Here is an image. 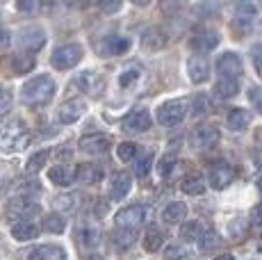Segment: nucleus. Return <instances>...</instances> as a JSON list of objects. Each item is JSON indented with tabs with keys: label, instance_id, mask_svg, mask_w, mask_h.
<instances>
[{
	"label": "nucleus",
	"instance_id": "obj_1",
	"mask_svg": "<svg viewBox=\"0 0 262 260\" xmlns=\"http://www.w3.org/2000/svg\"><path fill=\"white\" fill-rule=\"evenodd\" d=\"M55 89H57V84H55V80L50 76H34L32 80H28L23 84L21 101L28 107H43V105L53 101Z\"/></svg>",
	"mask_w": 262,
	"mask_h": 260
},
{
	"label": "nucleus",
	"instance_id": "obj_2",
	"mask_svg": "<svg viewBox=\"0 0 262 260\" xmlns=\"http://www.w3.org/2000/svg\"><path fill=\"white\" fill-rule=\"evenodd\" d=\"M30 139H32V135H30V130L25 128L21 121L7 123V126L0 128V151L3 153H21L30 144Z\"/></svg>",
	"mask_w": 262,
	"mask_h": 260
},
{
	"label": "nucleus",
	"instance_id": "obj_3",
	"mask_svg": "<svg viewBox=\"0 0 262 260\" xmlns=\"http://www.w3.org/2000/svg\"><path fill=\"white\" fill-rule=\"evenodd\" d=\"M82 46L75 41H69V44H62V46H57L50 55V62H53L55 69H59V71H69V69H73L75 64L82 62Z\"/></svg>",
	"mask_w": 262,
	"mask_h": 260
},
{
	"label": "nucleus",
	"instance_id": "obj_4",
	"mask_svg": "<svg viewBox=\"0 0 262 260\" xmlns=\"http://www.w3.org/2000/svg\"><path fill=\"white\" fill-rule=\"evenodd\" d=\"M130 48V39L123 34H103V37L94 39V51L100 57H117L123 55Z\"/></svg>",
	"mask_w": 262,
	"mask_h": 260
},
{
	"label": "nucleus",
	"instance_id": "obj_5",
	"mask_svg": "<svg viewBox=\"0 0 262 260\" xmlns=\"http://www.w3.org/2000/svg\"><path fill=\"white\" fill-rule=\"evenodd\" d=\"M219 128L216 126H210V123H201V126H196L194 130L189 133V144L191 148H196V151H208V148H212L216 142H219Z\"/></svg>",
	"mask_w": 262,
	"mask_h": 260
},
{
	"label": "nucleus",
	"instance_id": "obj_6",
	"mask_svg": "<svg viewBox=\"0 0 262 260\" xmlns=\"http://www.w3.org/2000/svg\"><path fill=\"white\" fill-rule=\"evenodd\" d=\"M5 214H7L9 219H21V222H28V219L37 217V214H41V206L34 201H30V199H9L7 201V208H5Z\"/></svg>",
	"mask_w": 262,
	"mask_h": 260
},
{
	"label": "nucleus",
	"instance_id": "obj_7",
	"mask_svg": "<svg viewBox=\"0 0 262 260\" xmlns=\"http://www.w3.org/2000/svg\"><path fill=\"white\" fill-rule=\"evenodd\" d=\"M187 117V103L185 101H167L158 107V123L162 126H178Z\"/></svg>",
	"mask_w": 262,
	"mask_h": 260
},
{
	"label": "nucleus",
	"instance_id": "obj_8",
	"mask_svg": "<svg viewBox=\"0 0 262 260\" xmlns=\"http://www.w3.org/2000/svg\"><path fill=\"white\" fill-rule=\"evenodd\" d=\"M16 44L28 53H34L46 44V32L39 26H25L16 32Z\"/></svg>",
	"mask_w": 262,
	"mask_h": 260
},
{
	"label": "nucleus",
	"instance_id": "obj_9",
	"mask_svg": "<svg viewBox=\"0 0 262 260\" xmlns=\"http://www.w3.org/2000/svg\"><path fill=\"white\" fill-rule=\"evenodd\" d=\"M146 219H148V208L135 203V206L123 208L117 214V228H133V231H137V226H142Z\"/></svg>",
	"mask_w": 262,
	"mask_h": 260
},
{
	"label": "nucleus",
	"instance_id": "obj_10",
	"mask_svg": "<svg viewBox=\"0 0 262 260\" xmlns=\"http://www.w3.org/2000/svg\"><path fill=\"white\" fill-rule=\"evenodd\" d=\"M189 46L194 48V51H199V53L214 51V48L219 46V32L212 30V28H199V30H194V34H191V39H189Z\"/></svg>",
	"mask_w": 262,
	"mask_h": 260
},
{
	"label": "nucleus",
	"instance_id": "obj_11",
	"mask_svg": "<svg viewBox=\"0 0 262 260\" xmlns=\"http://www.w3.org/2000/svg\"><path fill=\"white\" fill-rule=\"evenodd\" d=\"M235 181V169L228 162H214L208 171V183L212 189H226Z\"/></svg>",
	"mask_w": 262,
	"mask_h": 260
},
{
	"label": "nucleus",
	"instance_id": "obj_12",
	"mask_svg": "<svg viewBox=\"0 0 262 260\" xmlns=\"http://www.w3.org/2000/svg\"><path fill=\"white\" fill-rule=\"evenodd\" d=\"M121 128L130 135H137V133H146L150 128V114L146 107H137L128 114V117L121 121Z\"/></svg>",
	"mask_w": 262,
	"mask_h": 260
},
{
	"label": "nucleus",
	"instance_id": "obj_13",
	"mask_svg": "<svg viewBox=\"0 0 262 260\" xmlns=\"http://www.w3.org/2000/svg\"><path fill=\"white\" fill-rule=\"evenodd\" d=\"M110 137L103 133H94V135H87V137L80 139V151L89 153V156H105L110 151Z\"/></svg>",
	"mask_w": 262,
	"mask_h": 260
},
{
	"label": "nucleus",
	"instance_id": "obj_14",
	"mask_svg": "<svg viewBox=\"0 0 262 260\" xmlns=\"http://www.w3.org/2000/svg\"><path fill=\"white\" fill-rule=\"evenodd\" d=\"M216 71L221 73V78L239 80L242 76V59L237 53H224L216 59Z\"/></svg>",
	"mask_w": 262,
	"mask_h": 260
},
{
	"label": "nucleus",
	"instance_id": "obj_15",
	"mask_svg": "<svg viewBox=\"0 0 262 260\" xmlns=\"http://www.w3.org/2000/svg\"><path fill=\"white\" fill-rule=\"evenodd\" d=\"M87 112V103L82 101V98H73V101H67L59 105L57 110V119L59 123H75L78 119H82V114Z\"/></svg>",
	"mask_w": 262,
	"mask_h": 260
},
{
	"label": "nucleus",
	"instance_id": "obj_16",
	"mask_svg": "<svg viewBox=\"0 0 262 260\" xmlns=\"http://www.w3.org/2000/svg\"><path fill=\"white\" fill-rule=\"evenodd\" d=\"M18 260H64V249L57 244H41L30 251H23Z\"/></svg>",
	"mask_w": 262,
	"mask_h": 260
},
{
	"label": "nucleus",
	"instance_id": "obj_17",
	"mask_svg": "<svg viewBox=\"0 0 262 260\" xmlns=\"http://www.w3.org/2000/svg\"><path fill=\"white\" fill-rule=\"evenodd\" d=\"M142 78H144V69L139 67L137 62H130V64H125V67L119 71L117 84H119V89L128 92V89H135V87H137Z\"/></svg>",
	"mask_w": 262,
	"mask_h": 260
},
{
	"label": "nucleus",
	"instance_id": "obj_18",
	"mask_svg": "<svg viewBox=\"0 0 262 260\" xmlns=\"http://www.w3.org/2000/svg\"><path fill=\"white\" fill-rule=\"evenodd\" d=\"M133 189V176L128 171H117L110 181V199L112 201H123Z\"/></svg>",
	"mask_w": 262,
	"mask_h": 260
},
{
	"label": "nucleus",
	"instance_id": "obj_19",
	"mask_svg": "<svg viewBox=\"0 0 262 260\" xmlns=\"http://www.w3.org/2000/svg\"><path fill=\"white\" fill-rule=\"evenodd\" d=\"M187 73H189V80L194 84H203L205 80L210 78V64L205 57H199V55H194V57H189L187 62Z\"/></svg>",
	"mask_w": 262,
	"mask_h": 260
},
{
	"label": "nucleus",
	"instance_id": "obj_20",
	"mask_svg": "<svg viewBox=\"0 0 262 260\" xmlns=\"http://www.w3.org/2000/svg\"><path fill=\"white\" fill-rule=\"evenodd\" d=\"M103 178V167L96 162H84V164H78L75 169V181L78 183H84V185H96L100 183Z\"/></svg>",
	"mask_w": 262,
	"mask_h": 260
},
{
	"label": "nucleus",
	"instance_id": "obj_21",
	"mask_svg": "<svg viewBox=\"0 0 262 260\" xmlns=\"http://www.w3.org/2000/svg\"><path fill=\"white\" fill-rule=\"evenodd\" d=\"M249 123H251V112L244 107H230L228 114H226V126L233 133H242L244 128H249Z\"/></svg>",
	"mask_w": 262,
	"mask_h": 260
},
{
	"label": "nucleus",
	"instance_id": "obj_22",
	"mask_svg": "<svg viewBox=\"0 0 262 260\" xmlns=\"http://www.w3.org/2000/svg\"><path fill=\"white\" fill-rule=\"evenodd\" d=\"M167 32L162 28H148L146 32L142 34V46L146 51H160V48L167 46Z\"/></svg>",
	"mask_w": 262,
	"mask_h": 260
},
{
	"label": "nucleus",
	"instance_id": "obj_23",
	"mask_svg": "<svg viewBox=\"0 0 262 260\" xmlns=\"http://www.w3.org/2000/svg\"><path fill=\"white\" fill-rule=\"evenodd\" d=\"M75 84H78L82 92H87V94H92V96H96V94H100L103 78H100L96 71H84V73H78V78H75Z\"/></svg>",
	"mask_w": 262,
	"mask_h": 260
},
{
	"label": "nucleus",
	"instance_id": "obj_24",
	"mask_svg": "<svg viewBox=\"0 0 262 260\" xmlns=\"http://www.w3.org/2000/svg\"><path fill=\"white\" fill-rule=\"evenodd\" d=\"M48 178L50 183L59 185V187H69L75 181V171H71L67 164H55V167L48 169Z\"/></svg>",
	"mask_w": 262,
	"mask_h": 260
},
{
	"label": "nucleus",
	"instance_id": "obj_25",
	"mask_svg": "<svg viewBox=\"0 0 262 260\" xmlns=\"http://www.w3.org/2000/svg\"><path fill=\"white\" fill-rule=\"evenodd\" d=\"M205 178L201 176V174H187V176L183 178V183H180V189H183L185 194H189V197H199V194L205 192Z\"/></svg>",
	"mask_w": 262,
	"mask_h": 260
},
{
	"label": "nucleus",
	"instance_id": "obj_26",
	"mask_svg": "<svg viewBox=\"0 0 262 260\" xmlns=\"http://www.w3.org/2000/svg\"><path fill=\"white\" fill-rule=\"evenodd\" d=\"M12 237L16 242H28V240L39 237V226L32 222H16L12 226Z\"/></svg>",
	"mask_w": 262,
	"mask_h": 260
},
{
	"label": "nucleus",
	"instance_id": "obj_27",
	"mask_svg": "<svg viewBox=\"0 0 262 260\" xmlns=\"http://www.w3.org/2000/svg\"><path fill=\"white\" fill-rule=\"evenodd\" d=\"M187 217V206L183 201H171L167 208L162 210V222L164 224H180Z\"/></svg>",
	"mask_w": 262,
	"mask_h": 260
},
{
	"label": "nucleus",
	"instance_id": "obj_28",
	"mask_svg": "<svg viewBox=\"0 0 262 260\" xmlns=\"http://www.w3.org/2000/svg\"><path fill=\"white\" fill-rule=\"evenodd\" d=\"M239 92V80H230V78H221L219 82L214 84V96L219 101H228V98L237 96Z\"/></svg>",
	"mask_w": 262,
	"mask_h": 260
},
{
	"label": "nucleus",
	"instance_id": "obj_29",
	"mask_svg": "<svg viewBox=\"0 0 262 260\" xmlns=\"http://www.w3.org/2000/svg\"><path fill=\"white\" fill-rule=\"evenodd\" d=\"M203 235H205V228H203V224H201L199 219L185 222L183 226H180V237H183L185 242H196V240L201 242V237H203Z\"/></svg>",
	"mask_w": 262,
	"mask_h": 260
},
{
	"label": "nucleus",
	"instance_id": "obj_30",
	"mask_svg": "<svg viewBox=\"0 0 262 260\" xmlns=\"http://www.w3.org/2000/svg\"><path fill=\"white\" fill-rule=\"evenodd\" d=\"M142 242H144L146 251H160V247L164 244V233L160 231L158 226H148L144 233V237H142Z\"/></svg>",
	"mask_w": 262,
	"mask_h": 260
},
{
	"label": "nucleus",
	"instance_id": "obj_31",
	"mask_svg": "<svg viewBox=\"0 0 262 260\" xmlns=\"http://www.w3.org/2000/svg\"><path fill=\"white\" fill-rule=\"evenodd\" d=\"M112 242L117 244L119 249L133 247V244L137 242V231H133V228H117V231L112 233Z\"/></svg>",
	"mask_w": 262,
	"mask_h": 260
},
{
	"label": "nucleus",
	"instance_id": "obj_32",
	"mask_svg": "<svg viewBox=\"0 0 262 260\" xmlns=\"http://www.w3.org/2000/svg\"><path fill=\"white\" fill-rule=\"evenodd\" d=\"M78 237H80V244L82 247H87V249H94L96 244L100 242V233H98V228H94L92 224H87V226H80V231H78Z\"/></svg>",
	"mask_w": 262,
	"mask_h": 260
},
{
	"label": "nucleus",
	"instance_id": "obj_33",
	"mask_svg": "<svg viewBox=\"0 0 262 260\" xmlns=\"http://www.w3.org/2000/svg\"><path fill=\"white\" fill-rule=\"evenodd\" d=\"M48 160H50V151H39V153H34V156L28 160V164H25V171H28V174L41 171V169L46 167Z\"/></svg>",
	"mask_w": 262,
	"mask_h": 260
},
{
	"label": "nucleus",
	"instance_id": "obj_34",
	"mask_svg": "<svg viewBox=\"0 0 262 260\" xmlns=\"http://www.w3.org/2000/svg\"><path fill=\"white\" fill-rule=\"evenodd\" d=\"M117 156L121 162H133V160L139 158V146L133 142H121L119 148H117Z\"/></svg>",
	"mask_w": 262,
	"mask_h": 260
},
{
	"label": "nucleus",
	"instance_id": "obj_35",
	"mask_svg": "<svg viewBox=\"0 0 262 260\" xmlns=\"http://www.w3.org/2000/svg\"><path fill=\"white\" fill-rule=\"evenodd\" d=\"M43 228H46L48 233H64V228H67V219H64L62 214L53 212L43 219Z\"/></svg>",
	"mask_w": 262,
	"mask_h": 260
},
{
	"label": "nucleus",
	"instance_id": "obj_36",
	"mask_svg": "<svg viewBox=\"0 0 262 260\" xmlns=\"http://www.w3.org/2000/svg\"><path fill=\"white\" fill-rule=\"evenodd\" d=\"M57 206L62 210H67V212H73V210L80 208V194H64V197H57Z\"/></svg>",
	"mask_w": 262,
	"mask_h": 260
},
{
	"label": "nucleus",
	"instance_id": "obj_37",
	"mask_svg": "<svg viewBox=\"0 0 262 260\" xmlns=\"http://www.w3.org/2000/svg\"><path fill=\"white\" fill-rule=\"evenodd\" d=\"M34 62H37L34 55H16V57H14V71L16 73H28L30 69L34 67Z\"/></svg>",
	"mask_w": 262,
	"mask_h": 260
},
{
	"label": "nucleus",
	"instance_id": "obj_38",
	"mask_svg": "<svg viewBox=\"0 0 262 260\" xmlns=\"http://www.w3.org/2000/svg\"><path fill=\"white\" fill-rule=\"evenodd\" d=\"M255 14H258V7L251 5V3H244V5L237 7V21L239 23H253Z\"/></svg>",
	"mask_w": 262,
	"mask_h": 260
},
{
	"label": "nucleus",
	"instance_id": "obj_39",
	"mask_svg": "<svg viewBox=\"0 0 262 260\" xmlns=\"http://www.w3.org/2000/svg\"><path fill=\"white\" fill-rule=\"evenodd\" d=\"M173 167H176V156H171V153H167V156H162L160 158V162H158V174L162 178H167L171 171H173Z\"/></svg>",
	"mask_w": 262,
	"mask_h": 260
},
{
	"label": "nucleus",
	"instance_id": "obj_40",
	"mask_svg": "<svg viewBox=\"0 0 262 260\" xmlns=\"http://www.w3.org/2000/svg\"><path fill=\"white\" fill-rule=\"evenodd\" d=\"M150 164H153V153H146L144 160H137V164H135V171H137V176H146L150 169Z\"/></svg>",
	"mask_w": 262,
	"mask_h": 260
},
{
	"label": "nucleus",
	"instance_id": "obj_41",
	"mask_svg": "<svg viewBox=\"0 0 262 260\" xmlns=\"http://www.w3.org/2000/svg\"><path fill=\"white\" fill-rule=\"evenodd\" d=\"M249 101L262 114V87H255V84L253 87H249Z\"/></svg>",
	"mask_w": 262,
	"mask_h": 260
},
{
	"label": "nucleus",
	"instance_id": "obj_42",
	"mask_svg": "<svg viewBox=\"0 0 262 260\" xmlns=\"http://www.w3.org/2000/svg\"><path fill=\"white\" fill-rule=\"evenodd\" d=\"M216 244H219V235L212 233V231H205V235L201 237V249H205V251H208V249L216 247Z\"/></svg>",
	"mask_w": 262,
	"mask_h": 260
},
{
	"label": "nucleus",
	"instance_id": "obj_43",
	"mask_svg": "<svg viewBox=\"0 0 262 260\" xmlns=\"http://www.w3.org/2000/svg\"><path fill=\"white\" fill-rule=\"evenodd\" d=\"M251 57H253V67H255V73L262 78V44L258 46H253V51H251Z\"/></svg>",
	"mask_w": 262,
	"mask_h": 260
},
{
	"label": "nucleus",
	"instance_id": "obj_44",
	"mask_svg": "<svg viewBox=\"0 0 262 260\" xmlns=\"http://www.w3.org/2000/svg\"><path fill=\"white\" fill-rule=\"evenodd\" d=\"M205 112H208V98H205L203 94H199V96L194 98V110H191V114L199 117V114H205Z\"/></svg>",
	"mask_w": 262,
	"mask_h": 260
},
{
	"label": "nucleus",
	"instance_id": "obj_45",
	"mask_svg": "<svg viewBox=\"0 0 262 260\" xmlns=\"http://www.w3.org/2000/svg\"><path fill=\"white\" fill-rule=\"evenodd\" d=\"M228 231H230V235H244L246 224L242 222V219H233V222L228 224Z\"/></svg>",
	"mask_w": 262,
	"mask_h": 260
},
{
	"label": "nucleus",
	"instance_id": "obj_46",
	"mask_svg": "<svg viewBox=\"0 0 262 260\" xmlns=\"http://www.w3.org/2000/svg\"><path fill=\"white\" fill-rule=\"evenodd\" d=\"M9 103H12V92H9V87H5L0 82V107H7Z\"/></svg>",
	"mask_w": 262,
	"mask_h": 260
},
{
	"label": "nucleus",
	"instance_id": "obj_47",
	"mask_svg": "<svg viewBox=\"0 0 262 260\" xmlns=\"http://www.w3.org/2000/svg\"><path fill=\"white\" fill-rule=\"evenodd\" d=\"M183 256H185V251H183V249H180V247H169V249H167V258H169V260L183 258Z\"/></svg>",
	"mask_w": 262,
	"mask_h": 260
},
{
	"label": "nucleus",
	"instance_id": "obj_48",
	"mask_svg": "<svg viewBox=\"0 0 262 260\" xmlns=\"http://www.w3.org/2000/svg\"><path fill=\"white\" fill-rule=\"evenodd\" d=\"M251 219H253V224H258V226H262V203H260V206H255L253 210H251Z\"/></svg>",
	"mask_w": 262,
	"mask_h": 260
},
{
	"label": "nucleus",
	"instance_id": "obj_49",
	"mask_svg": "<svg viewBox=\"0 0 262 260\" xmlns=\"http://www.w3.org/2000/svg\"><path fill=\"white\" fill-rule=\"evenodd\" d=\"M98 7L103 12H117V9H121V3H100Z\"/></svg>",
	"mask_w": 262,
	"mask_h": 260
},
{
	"label": "nucleus",
	"instance_id": "obj_50",
	"mask_svg": "<svg viewBox=\"0 0 262 260\" xmlns=\"http://www.w3.org/2000/svg\"><path fill=\"white\" fill-rule=\"evenodd\" d=\"M7 44H9V32L3 26H0V48H5Z\"/></svg>",
	"mask_w": 262,
	"mask_h": 260
},
{
	"label": "nucleus",
	"instance_id": "obj_51",
	"mask_svg": "<svg viewBox=\"0 0 262 260\" xmlns=\"http://www.w3.org/2000/svg\"><path fill=\"white\" fill-rule=\"evenodd\" d=\"M255 258H258V260H262V240L258 242V247H255Z\"/></svg>",
	"mask_w": 262,
	"mask_h": 260
},
{
	"label": "nucleus",
	"instance_id": "obj_52",
	"mask_svg": "<svg viewBox=\"0 0 262 260\" xmlns=\"http://www.w3.org/2000/svg\"><path fill=\"white\" fill-rule=\"evenodd\" d=\"M214 260H235V258L230 256V253H224V256H216Z\"/></svg>",
	"mask_w": 262,
	"mask_h": 260
},
{
	"label": "nucleus",
	"instance_id": "obj_53",
	"mask_svg": "<svg viewBox=\"0 0 262 260\" xmlns=\"http://www.w3.org/2000/svg\"><path fill=\"white\" fill-rule=\"evenodd\" d=\"M87 260H105L103 256H98V253H92V256H89Z\"/></svg>",
	"mask_w": 262,
	"mask_h": 260
},
{
	"label": "nucleus",
	"instance_id": "obj_54",
	"mask_svg": "<svg viewBox=\"0 0 262 260\" xmlns=\"http://www.w3.org/2000/svg\"><path fill=\"white\" fill-rule=\"evenodd\" d=\"M258 192H260V199H262V178L258 181Z\"/></svg>",
	"mask_w": 262,
	"mask_h": 260
},
{
	"label": "nucleus",
	"instance_id": "obj_55",
	"mask_svg": "<svg viewBox=\"0 0 262 260\" xmlns=\"http://www.w3.org/2000/svg\"><path fill=\"white\" fill-rule=\"evenodd\" d=\"M258 167H260V169H262V158H260V164H258Z\"/></svg>",
	"mask_w": 262,
	"mask_h": 260
}]
</instances>
